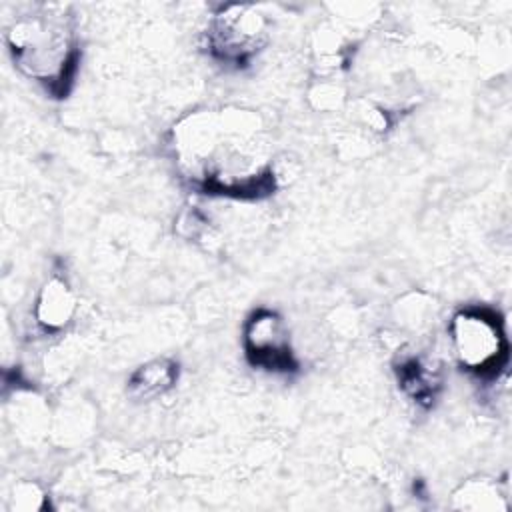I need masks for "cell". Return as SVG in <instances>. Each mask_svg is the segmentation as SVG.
I'll return each instance as SVG.
<instances>
[{
	"mask_svg": "<svg viewBox=\"0 0 512 512\" xmlns=\"http://www.w3.org/2000/svg\"><path fill=\"white\" fill-rule=\"evenodd\" d=\"M266 16L250 4L220 6L208 20L204 30V50L208 56L234 70H242L268 44Z\"/></svg>",
	"mask_w": 512,
	"mask_h": 512,
	"instance_id": "obj_4",
	"label": "cell"
},
{
	"mask_svg": "<svg viewBox=\"0 0 512 512\" xmlns=\"http://www.w3.org/2000/svg\"><path fill=\"white\" fill-rule=\"evenodd\" d=\"M396 378L402 392L418 406H434L442 390V366L428 356H404L396 364Z\"/></svg>",
	"mask_w": 512,
	"mask_h": 512,
	"instance_id": "obj_6",
	"label": "cell"
},
{
	"mask_svg": "<svg viewBox=\"0 0 512 512\" xmlns=\"http://www.w3.org/2000/svg\"><path fill=\"white\" fill-rule=\"evenodd\" d=\"M448 332L456 362L470 376L492 382L506 370L510 342L498 310L464 306L452 316Z\"/></svg>",
	"mask_w": 512,
	"mask_h": 512,
	"instance_id": "obj_3",
	"label": "cell"
},
{
	"mask_svg": "<svg viewBox=\"0 0 512 512\" xmlns=\"http://www.w3.org/2000/svg\"><path fill=\"white\" fill-rule=\"evenodd\" d=\"M74 310L76 300L70 286L64 282V278L54 276L42 286L34 316L44 332H58L72 320Z\"/></svg>",
	"mask_w": 512,
	"mask_h": 512,
	"instance_id": "obj_7",
	"label": "cell"
},
{
	"mask_svg": "<svg viewBox=\"0 0 512 512\" xmlns=\"http://www.w3.org/2000/svg\"><path fill=\"white\" fill-rule=\"evenodd\" d=\"M178 376V362L172 358H154L132 372L128 380V394L144 402L154 400L172 390L178 382Z\"/></svg>",
	"mask_w": 512,
	"mask_h": 512,
	"instance_id": "obj_8",
	"label": "cell"
},
{
	"mask_svg": "<svg viewBox=\"0 0 512 512\" xmlns=\"http://www.w3.org/2000/svg\"><path fill=\"white\" fill-rule=\"evenodd\" d=\"M36 490V486H30V484H24V486H18L12 500H14V508L18 510H36V508H42L44 506V496H32L30 494Z\"/></svg>",
	"mask_w": 512,
	"mask_h": 512,
	"instance_id": "obj_9",
	"label": "cell"
},
{
	"mask_svg": "<svg viewBox=\"0 0 512 512\" xmlns=\"http://www.w3.org/2000/svg\"><path fill=\"white\" fill-rule=\"evenodd\" d=\"M6 44L16 68L38 82L52 98H66L80 66V44L72 16L60 6H38L18 16Z\"/></svg>",
	"mask_w": 512,
	"mask_h": 512,
	"instance_id": "obj_2",
	"label": "cell"
},
{
	"mask_svg": "<svg viewBox=\"0 0 512 512\" xmlns=\"http://www.w3.org/2000/svg\"><path fill=\"white\" fill-rule=\"evenodd\" d=\"M170 148L180 178L198 194L262 200L276 192L266 130L250 110L190 112L174 124Z\"/></svg>",
	"mask_w": 512,
	"mask_h": 512,
	"instance_id": "obj_1",
	"label": "cell"
},
{
	"mask_svg": "<svg viewBox=\"0 0 512 512\" xmlns=\"http://www.w3.org/2000/svg\"><path fill=\"white\" fill-rule=\"evenodd\" d=\"M242 348L250 366L272 374H294L300 362L284 318L270 308H256L244 322Z\"/></svg>",
	"mask_w": 512,
	"mask_h": 512,
	"instance_id": "obj_5",
	"label": "cell"
}]
</instances>
